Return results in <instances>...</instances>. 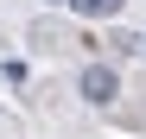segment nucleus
<instances>
[{"mask_svg": "<svg viewBox=\"0 0 146 139\" xmlns=\"http://www.w3.org/2000/svg\"><path fill=\"white\" fill-rule=\"evenodd\" d=\"M114 95H121V76H114L108 63H89V70H83V101H95V108H108Z\"/></svg>", "mask_w": 146, "mask_h": 139, "instance_id": "f257e3e1", "label": "nucleus"}, {"mask_svg": "<svg viewBox=\"0 0 146 139\" xmlns=\"http://www.w3.org/2000/svg\"><path fill=\"white\" fill-rule=\"evenodd\" d=\"M64 7L76 13V19H114V13H121V0H64Z\"/></svg>", "mask_w": 146, "mask_h": 139, "instance_id": "f03ea898", "label": "nucleus"}]
</instances>
